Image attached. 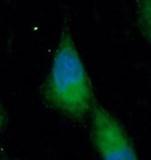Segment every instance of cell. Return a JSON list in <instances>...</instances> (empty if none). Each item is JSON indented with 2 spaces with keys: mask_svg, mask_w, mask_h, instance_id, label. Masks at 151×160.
<instances>
[{
  "mask_svg": "<svg viewBox=\"0 0 151 160\" xmlns=\"http://www.w3.org/2000/svg\"><path fill=\"white\" fill-rule=\"evenodd\" d=\"M41 94L46 105L72 120L83 121L93 108L90 81L68 29L61 34Z\"/></svg>",
  "mask_w": 151,
  "mask_h": 160,
  "instance_id": "1",
  "label": "cell"
},
{
  "mask_svg": "<svg viewBox=\"0 0 151 160\" xmlns=\"http://www.w3.org/2000/svg\"><path fill=\"white\" fill-rule=\"evenodd\" d=\"M139 16L141 26L151 31V0H140Z\"/></svg>",
  "mask_w": 151,
  "mask_h": 160,
  "instance_id": "3",
  "label": "cell"
},
{
  "mask_svg": "<svg viewBox=\"0 0 151 160\" xmlns=\"http://www.w3.org/2000/svg\"><path fill=\"white\" fill-rule=\"evenodd\" d=\"M142 31H143V34H144V36L147 37V40H148V42L151 44V31L148 28H145V27H142Z\"/></svg>",
  "mask_w": 151,
  "mask_h": 160,
  "instance_id": "4",
  "label": "cell"
},
{
  "mask_svg": "<svg viewBox=\"0 0 151 160\" xmlns=\"http://www.w3.org/2000/svg\"><path fill=\"white\" fill-rule=\"evenodd\" d=\"M91 112V138L100 157L107 160L138 159L131 141L116 118L99 104H94Z\"/></svg>",
  "mask_w": 151,
  "mask_h": 160,
  "instance_id": "2",
  "label": "cell"
},
{
  "mask_svg": "<svg viewBox=\"0 0 151 160\" xmlns=\"http://www.w3.org/2000/svg\"><path fill=\"white\" fill-rule=\"evenodd\" d=\"M3 124V111H1V107H0V131H1Z\"/></svg>",
  "mask_w": 151,
  "mask_h": 160,
  "instance_id": "5",
  "label": "cell"
}]
</instances>
